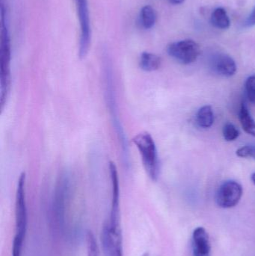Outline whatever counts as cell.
<instances>
[{"label":"cell","mask_w":255,"mask_h":256,"mask_svg":"<svg viewBox=\"0 0 255 256\" xmlns=\"http://www.w3.org/2000/svg\"><path fill=\"white\" fill-rule=\"evenodd\" d=\"M245 26L247 27H253L255 26V6L253 10H252L250 16L247 18L245 22Z\"/></svg>","instance_id":"21"},{"label":"cell","mask_w":255,"mask_h":256,"mask_svg":"<svg viewBox=\"0 0 255 256\" xmlns=\"http://www.w3.org/2000/svg\"><path fill=\"white\" fill-rule=\"evenodd\" d=\"M236 155L241 158H251L255 160V147L244 146L240 148L236 152Z\"/></svg>","instance_id":"20"},{"label":"cell","mask_w":255,"mask_h":256,"mask_svg":"<svg viewBox=\"0 0 255 256\" xmlns=\"http://www.w3.org/2000/svg\"><path fill=\"white\" fill-rule=\"evenodd\" d=\"M161 66V58L151 52H144L139 58V67L145 72H153L158 70Z\"/></svg>","instance_id":"12"},{"label":"cell","mask_w":255,"mask_h":256,"mask_svg":"<svg viewBox=\"0 0 255 256\" xmlns=\"http://www.w3.org/2000/svg\"><path fill=\"white\" fill-rule=\"evenodd\" d=\"M239 120L244 130L249 135L255 137V122L246 104L242 103L240 109Z\"/></svg>","instance_id":"13"},{"label":"cell","mask_w":255,"mask_h":256,"mask_svg":"<svg viewBox=\"0 0 255 256\" xmlns=\"http://www.w3.org/2000/svg\"><path fill=\"white\" fill-rule=\"evenodd\" d=\"M157 14L151 6H145L142 7L139 14V24L145 30H151L155 25Z\"/></svg>","instance_id":"16"},{"label":"cell","mask_w":255,"mask_h":256,"mask_svg":"<svg viewBox=\"0 0 255 256\" xmlns=\"http://www.w3.org/2000/svg\"><path fill=\"white\" fill-rule=\"evenodd\" d=\"M1 38H0V104L3 111L10 93L11 84V48L4 4H1Z\"/></svg>","instance_id":"1"},{"label":"cell","mask_w":255,"mask_h":256,"mask_svg":"<svg viewBox=\"0 0 255 256\" xmlns=\"http://www.w3.org/2000/svg\"><path fill=\"white\" fill-rule=\"evenodd\" d=\"M166 51L169 56L182 64L195 62L201 54L199 45L190 39L170 44Z\"/></svg>","instance_id":"4"},{"label":"cell","mask_w":255,"mask_h":256,"mask_svg":"<svg viewBox=\"0 0 255 256\" xmlns=\"http://www.w3.org/2000/svg\"><path fill=\"white\" fill-rule=\"evenodd\" d=\"M80 24V42L79 56L83 60L88 55L91 42V30L90 24L89 10L87 0H75Z\"/></svg>","instance_id":"5"},{"label":"cell","mask_w":255,"mask_h":256,"mask_svg":"<svg viewBox=\"0 0 255 256\" xmlns=\"http://www.w3.org/2000/svg\"><path fill=\"white\" fill-rule=\"evenodd\" d=\"M211 24L220 30H228L230 27L231 21L227 12L223 8L215 9L211 15Z\"/></svg>","instance_id":"15"},{"label":"cell","mask_w":255,"mask_h":256,"mask_svg":"<svg viewBox=\"0 0 255 256\" xmlns=\"http://www.w3.org/2000/svg\"><path fill=\"white\" fill-rule=\"evenodd\" d=\"M86 243L88 256H100L95 237L91 231H88L87 232Z\"/></svg>","instance_id":"18"},{"label":"cell","mask_w":255,"mask_h":256,"mask_svg":"<svg viewBox=\"0 0 255 256\" xmlns=\"http://www.w3.org/2000/svg\"><path fill=\"white\" fill-rule=\"evenodd\" d=\"M101 245L104 256H123L121 230H112L106 222L102 230Z\"/></svg>","instance_id":"7"},{"label":"cell","mask_w":255,"mask_h":256,"mask_svg":"<svg viewBox=\"0 0 255 256\" xmlns=\"http://www.w3.org/2000/svg\"><path fill=\"white\" fill-rule=\"evenodd\" d=\"M143 256H149L148 255V254H145V255H144Z\"/></svg>","instance_id":"24"},{"label":"cell","mask_w":255,"mask_h":256,"mask_svg":"<svg viewBox=\"0 0 255 256\" xmlns=\"http://www.w3.org/2000/svg\"><path fill=\"white\" fill-rule=\"evenodd\" d=\"M133 143L139 152L144 168L148 177L153 182H157L160 176V166L154 138L148 132H140L133 138Z\"/></svg>","instance_id":"2"},{"label":"cell","mask_w":255,"mask_h":256,"mask_svg":"<svg viewBox=\"0 0 255 256\" xmlns=\"http://www.w3.org/2000/svg\"><path fill=\"white\" fill-rule=\"evenodd\" d=\"M251 180L252 182H253V184L255 186V172L253 173V174L251 176Z\"/></svg>","instance_id":"23"},{"label":"cell","mask_w":255,"mask_h":256,"mask_svg":"<svg viewBox=\"0 0 255 256\" xmlns=\"http://www.w3.org/2000/svg\"><path fill=\"white\" fill-rule=\"evenodd\" d=\"M213 70L219 76L231 78L236 73V63L229 56L220 54L216 56L213 60Z\"/></svg>","instance_id":"10"},{"label":"cell","mask_w":255,"mask_h":256,"mask_svg":"<svg viewBox=\"0 0 255 256\" xmlns=\"http://www.w3.org/2000/svg\"><path fill=\"white\" fill-rule=\"evenodd\" d=\"M70 192V180L66 174H63L58 179L54 196V210L57 220L60 224L64 222L66 203L68 200Z\"/></svg>","instance_id":"9"},{"label":"cell","mask_w":255,"mask_h":256,"mask_svg":"<svg viewBox=\"0 0 255 256\" xmlns=\"http://www.w3.org/2000/svg\"><path fill=\"white\" fill-rule=\"evenodd\" d=\"M223 135L226 142H234L239 137L240 132L233 124L227 123L223 127Z\"/></svg>","instance_id":"17"},{"label":"cell","mask_w":255,"mask_h":256,"mask_svg":"<svg viewBox=\"0 0 255 256\" xmlns=\"http://www.w3.org/2000/svg\"><path fill=\"white\" fill-rule=\"evenodd\" d=\"M214 122V114L211 106H204L198 111L196 123L199 128L207 129L213 126Z\"/></svg>","instance_id":"14"},{"label":"cell","mask_w":255,"mask_h":256,"mask_svg":"<svg viewBox=\"0 0 255 256\" xmlns=\"http://www.w3.org/2000/svg\"><path fill=\"white\" fill-rule=\"evenodd\" d=\"M243 195V188L238 182L229 180L219 188L216 194V203L221 208L235 207L239 203Z\"/></svg>","instance_id":"6"},{"label":"cell","mask_w":255,"mask_h":256,"mask_svg":"<svg viewBox=\"0 0 255 256\" xmlns=\"http://www.w3.org/2000/svg\"><path fill=\"white\" fill-rule=\"evenodd\" d=\"M25 173L22 172L18 180L15 203V218H16V236L14 238L25 240L28 226L26 195H25Z\"/></svg>","instance_id":"3"},{"label":"cell","mask_w":255,"mask_h":256,"mask_svg":"<svg viewBox=\"0 0 255 256\" xmlns=\"http://www.w3.org/2000/svg\"><path fill=\"white\" fill-rule=\"evenodd\" d=\"M209 236L202 227L195 230L193 234V252L194 256H211Z\"/></svg>","instance_id":"11"},{"label":"cell","mask_w":255,"mask_h":256,"mask_svg":"<svg viewBox=\"0 0 255 256\" xmlns=\"http://www.w3.org/2000/svg\"><path fill=\"white\" fill-rule=\"evenodd\" d=\"M169 3L172 4H175V6H178V4H181L185 2V0H168Z\"/></svg>","instance_id":"22"},{"label":"cell","mask_w":255,"mask_h":256,"mask_svg":"<svg viewBox=\"0 0 255 256\" xmlns=\"http://www.w3.org/2000/svg\"><path fill=\"white\" fill-rule=\"evenodd\" d=\"M246 94L249 102L255 105V75L250 76L246 81Z\"/></svg>","instance_id":"19"},{"label":"cell","mask_w":255,"mask_h":256,"mask_svg":"<svg viewBox=\"0 0 255 256\" xmlns=\"http://www.w3.org/2000/svg\"><path fill=\"white\" fill-rule=\"evenodd\" d=\"M111 184H112V204H111L110 218L109 226L113 230H121L120 224V192L119 182H118V172L116 166L114 162L109 164Z\"/></svg>","instance_id":"8"}]
</instances>
